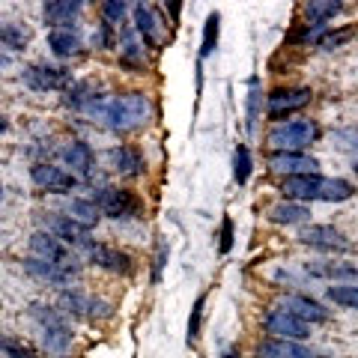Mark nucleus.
Listing matches in <instances>:
<instances>
[{"instance_id": "f257e3e1", "label": "nucleus", "mask_w": 358, "mask_h": 358, "mask_svg": "<svg viewBox=\"0 0 358 358\" xmlns=\"http://www.w3.org/2000/svg\"><path fill=\"white\" fill-rule=\"evenodd\" d=\"M278 192L289 203H343L355 194V185L338 176L305 173V176H284Z\"/></svg>"}, {"instance_id": "f03ea898", "label": "nucleus", "mask_w": 358, "mask_h": 358, "mask_svg": "<svg viewBox=\"0 0 358 358\" xmlns=\"http://www.w3.org/2000/svg\"><path fill=\"white\" fill-rule=\"evenodd\" d=\"M99 117H102L108 131H114V134H131V131L143 129L152 120V99L147 93H141V90H129V93H120L114 99H105V105H102V110H99Z\"/></svg>"}, {"instance_id": "7ed1b4c3", "label": "nucleus", "mask_w": 358, "mask_h": 358, "mask_svg": "<svg viewBox=\"0 0 358 358\" xmlns=\"http://www.w3.org/2000/svg\"><path fill=\"white\" fill-rule=\"evenodd\" d=\"M30 320L36 322V329L42 334V343L51 355H66L72 350V326H69V317L57 308V305H48V301H33L30 305Z\"/></svg>"}, {"instance_id": "20e7f679", "label": "nucleus", "mask_w": 358, "mask_h": 358, "mask_svg": "<svg viewBox=\"0 0 358 358\" xmlns=\"http://www.w3.org/2000/svg\"><path fill=\"white\" fill-rule=\"evenodd\" d=\"M317 138L320 126L313 120H287L266 134V143L272 152H305L310 143H317Z\"/></svg>"}, {"instance_id": "39448f33", "label": "nucleus", "mask_w": 358, "mask_h": 358, "mask_svg": "<svg viewBox=\"0 0 358 358\" xmlns=\"http://www.w3.org/2000/svg\"><path fill=\"white\" fill-rule=\"evenodd\" d=\"M93 203L99 206V212H102V218L131 221V218H141L143 215L141 197L134 194V192H129V188H120V185H102V188H96Z\"/></svg>"}, {"instance_id": "423d86ee", "label": "nucleus", "mask_w": 358, "mask_h": 358, "mask_svg": "<svg viewBox=\"0 0 358 358\" xmlns=\"http://www.w3.org/2000/svg\"><path fill=\"white\" fill-rule=\"evenodd\" d=\"M313 99V90L310 87H278L266 96V120L281 126L293 114L305 110Z\"/></svg>"}, {"instance_id": "0eeeda50", "label": "nucleus", "mask_w": 358, "mask_h": 358, "mask_svg": "<svg viewBox=\"0 0 358 358\" xmlns=\"http://www.w3.org/2000/svg\"><path fill=\"white\" fill-rule=\"evenodd\" d=\"M21 81H24L33 93H54V90H69L75 84L72 72L66 69V66H57V63H30L24 72H21Z\"/></svg>"}, {"instance_id": "6e6552de", "label": "nucleus", "mask_w": 358, "mask_h": 358, "mask_svg": "<svg viewBox=\"0 0 358 358\" xmlns=\"http://www.w3.org/2000/svg\"><path fill=\"white\" fill-rule=\"evenodd\" d=\"M42 230H48L51 236H57L66 248H81L87 251L90 245H93V233L84 224H78L75 218H69L66 212H45L42 215Z\"/></svg>"}, {"instance_id": "1a4fd4ad", "label": "nucleus", "mask_w": 358, "mask_h": 358, "mask_svg": "<svg viewBox=\"0 0 358 358\" xmlns=\"http://www.w3.org/2000/svg\"><path fill=\"white\" fill-rule=\"evenodd\" d=\"M66 317H75V320H110L114 317V308L108 301L96 299V296H87L81 289H63L60 293V305H57Z\"/></svg>"}, {"instance_id": "9d476101", "label": "nucleus", "mask_w": 358, "mask_h": 358, "mask_svg": "<svg viewBox=\"0 0 358 358\" xmlns=\"http://www.w3.org/2000/svg\"><path fill=\"white\" fill-rule=\"evenodd\" d=\"M299 242L305 245V248L326 251V254H350L355 248V245L346 239V233L331 227V224H308V227H301Z\"/></svg>"}, {"instance_id": "9b49d317", "label": "nucleus", "mask_w": 358, "mask_h": 358, "mask_svg": "<svg viewBox=\"0 0 358 358\" xmlns=\"http://www.w3.org/2000/svg\"><path fill=\"white\" fill-rule=\"evenodd\" d=\"M30 248V257H36V260H45V263H57V266H66V268H78L81 272V263H78V257L72 254V248H66V245L51 236L48 230H36L27 242Z\"/></svg>"}, {"instance_id": "f8f14e48", "label": "nucleus", "mask_w": 358, "mask_h": 358, "mask_svg": "<svg viewBox=\"0 0 358 358\" xmlns=\"http://www.w3.org/2000/svg\"><path fill=\"white\" fill-rule=\"evenodd\" d=\"M30 179H33V185L42 188V192H48V194H69L78 188V176H72V171H66L60 164H51V162L33 164Z\"/></svg>"}, {"instance_id": "ddd939ff", "label": "nucleus", "mask_w": 358, "mask_h": 358, "mask_svg": "<svg viewBox=\"0 0 358 358\" xmlns=\"http://www.w3.org/2000/svg\"><path fill=\"white\" fill-rule=\"evenodd\" d=\"M87 254V260L99 266L102 272H110V275H131L134 272V260H131V254L129 251H120L114 248V245H102V242H93L90 248L84 251Z\"/></svg>"}, {"instance_id": "4468645a", "label": "nucleus", "mask_w": 358, "mask_h": 358, "mask_svg": "<svg viewBox=\"0 0 358 358\" xmlns=\"http://www.w3.org/2000/svg\"><path fill=\"white\" fill-rule=\"evenodd\" d=\"M263 329H266L268 338H278V341H296V343H301V341L310 338V326H308V322L289 317V313L278 310V308L268 310L263 317Z\"/></svg>"}, {"instance_id": "2eb2a0df", "label": "nucleus", "mask_w": 358, "mask_h": 358, "mask_svg": "<svg viewBox=\"0 0 358 358\" xmlns=\"http://www.w3.org/2000/svg\"><path fill=\"white\" fill-rule=\"evenodd\" d=\"M278 310L289 313V317H296L301 322H308V326H317V322H329L331 310L326 305H320L317 299L310 296H301V293H287L281 299V305H278Z\"/></svg>"}, {"instance_id": "dca6fc26", "label": "nucleus", "mask_w": 358, "mask_h": 358, "mask_svg": "<svg viewBox=\"0 0 358 358\" xmlns=\"http://www.w3.org/2000/svg\"><path fill=\"white\" fill-rule=\"evenodd\" d=\"M268 171L281 176H305L320 173V162L308 152H268Z\"/></svg>"}, {"instance_id": "f3484780", "label": "nucleus", "mask_w": 358, "mask_h": 358, "mask_svg": "<svg viewBox=\"0 0 358 358\" xmlns=\"http://www.w3.org/2000/svg\"><path fill=\"white\" fill-rule=\"evenodd\" d=\"M305 275L320 278V281H331V284H350V281H358V266L343 260H310L305 263Z\"/></svg>"}, {"instance_id": "a211bd4d", "label": "nucleus", "mask_w": 358, "mask_h": 358, "mask_svg": "<svg viewBox=\"0 0 358 358\" xmlns=\"http://www.w3.org/2000/svg\"><path fill=\"white\" fill-rule=\"evenodd\" d=\"M48 51L57 60H72L84 54V36L78 27H57L48 30Z\"/></svg>"}, {"instance_id": "6ab92c4d", "label": "nucleus", "mask_w": 358, "mask_h": 358, "mask_svg": "<svg viewBox=\"0 0 358 358\" xmlns=\"http://www.w3.org/2000/svg\"><path fill=\"white\" fill-rule=\"evenodd\" d=\"M21 266H24V272L30 278H36V281H42V284H51V287L69 284L72 278L78 275V268H66V266H57V263H45V260H36V257H24Z\"/></svg>"}, {"instance_id": "aec40b11", "label": "nucleus", "mask_w": 358, "mask_h": 358, "mask_svg": "<svg viewBox=\"0 0 358 358\" xmlns=\"http://www.w3.org/2000/svg\"><path fill=\"white\" fill-rule=\"evenodd\" d=\"M254 358H320L317 352L305 343L296 341H278V338H263L257 343Z\"/></svg>"}, {"instance_id": "412c9836", "label": "nucleus", "mask_w": 358, "mask_h": 358, "mask_svg": "<svg viewBox=\"0 0 358 358\" xmlns=\"http://www.w3.org/2000/svg\"><path fill=\"white\" fill-rule=\"evenodd\" d=\"M108 159H110V167L126 179H134V176H141L143 171H147L143 152L138 147H131V143H120V147H114L108 152Z\"/></svg>"}, {"instance_id": "4be33fe9", "label": "nucleus", "mask_w": 358, "mask_h": 358, "mask_svg": "<svg viewBox=\"0 0 358 358\" xmlns=\"http://www.w3.org/2000/svg\"><path fill=\"white\" fill-rule=\"evenodd\" d=\"M63 102H66V108H72V110H96L99 114L102 105H105V99L96 93L93 81H75L69 90H66Z\"/></svg>"}, {"instance_id": "5701e85b", "label": "nucleus", "mask_w": 358, "mask_h": 358, "mask_svg": "<svg viewBox=\"0 0 358 358\" xmlns=\"http://www.w3.org/2000/svg\"><path fill=\"white\" fill-rule=\"evenodd\" d=\"M131 21H134V33H138L150 48H159L162 45V30H159V18H155L152 6H147V3L131 6Z\"/></svg>"}, {"instance_id": "b1692460", "label": "nucleus", "mask_w": 358, "mask_h": 358, "mask_svg": "<svg viewBox=\"0 0 358 358\" xmlns=\"http://www.w3.org/2000/svg\"><path fill=\"white\" fill-rule=\"evenodd\" d=\"M63 162L72 167V176H90L96 171V152L87 141H72L63 150Z\"/></svg>"}, {"instance_id": "393cba45", "label": "nucleus", "mask_w": 358, "mask_h": 358, "mask_svg": "<svg viewBox=\"0 0 358 358\" xmlns=\"http://www.w3.org/2000/svg\"><path fill=\"white\" fill-rule=\"evenodd\" d=\"M81 3L78 0H51V3L42 6V18L45 24H51V30L57 27H72V21L81 15Z\"/></svg>"}, {"instance_id": "a878e982", "label": "nucleus", "mask_w": 358, "mask_h": 358, "mask_svg": "<svg viewBox=\"0 0 358 358\" xmlns=\"http://www.w3.org/2000/svg\"><path fill=\"white\" fill-rule=\"evenodd\" d=\"M268 221L272 224H287V227H293V224H305L310 221V209L305 203H289V200H281V203H275L268 209Z\"/></svg>"}, {"instance_id": "bb28decb", "label": "nucleus", "mask_w": 358, "mask_h": 358, "mask_svg": "<svg viewBox=\"0 0 358 358\" xmlns=\"http://www.w3.org/2000/svg\"><path fill=\"white\" fill-rule=\"evenodd\" d=\"M30 36H33V33L24 24H18V21H0V48L15 51V54L27 51Z\"/></svg>"}, {"instance_id": "cd10ccee", "label": "nucleus", "mask_w": 358, "mask_h": 358, "mask_svg": "<svg viewBox=\"0 0 358 358\" xmlns=\"http://www.w3.org/2000/svg\"><path fill=\"white\" fill-rule=\"evenodd\" d=\"M0 358H42L27 341L15 338V334L0 331Z\"/></svg>"}, {"instance_id": "c85d7f7f", "label": "nucleus", "mask_w": 358, "mask_h": 358, "mask_svg": "<svg viewBox=\"0 0 358 358\" xmlns=\"http://www.w3.org/2000/svg\"><path fill=\"white\" fill-rule=\"evenodd\" d=\"M69 218H75L78 224H84V227H93V224L102 221V212H99V206L93 203V197L84 200V197H75L69 203V212H66Z\"/></svg>"}, {"instance_id": "c756f323", "label": "nucleus", "mask_w": 358, "mask_h": 358, "mask_svg": "<svg viewBox=\"0 0 358 358\" xmlns=\"http://www.w3.org/2000/svg\"><path fill=\"white\" fill-rule=\"evenodd\" d=\"M218 33H221V15L212 13L203 24V42H200V60H206L218 48Z\"/></svg>"}, {"instance_id": "7c9ffc66", "label": "nucleus", "mask_w": 358, "mask_h": 358, "mask_svg": "<svg viewBox=\"0 0 358 358\" xmlns=\"http://www.w3.org/2000/svg\"><path fill=\"white\" fill-rule=\"evenodd\" d=\"M341 13H343V3H320V0L305 3V15H308L310 24H326V21H331Z\"/></svg>"}, {"instance_id": "2f4dec72", "label": "nucleus", "mask_w": 358, "mask_h": 358, "mask_svg": "<svg viewBox=\"0 0 358 358\" xmlns=\"http://www.w3.org/2000/svg\"><path fill=\"white\" fill-rule=\"evenodd\" d=\"M251 171H254L251 150H248V143H239L236 152H233V179H236L239 185H245L251 179Z\"/></svg>"}, {"instance_id": "473e14b6", "label": "nucleus", "mask_w": 358, "mask_h": 358, "mask_svg": "<svg viewBox=\"0 0 358 358\" xmlns=\"http://www.w3.org/2000/svg\"><path fill=\"white\" fill-rule=\"evenodd\" d=\"M329 301L341 308H350V310H358V284H334L326 289Z\"/></svg>"}, {"instance_id": "72a5a7b5", "label": "nucleus", "mask_w": 358, "mask_h": 358, "mask_svg": "<svg viewBox=\"0 0 358 358\" xmlns=\"http://www.w3.org/2000/svg\"><path fill=\"white\" fill-rule=\"evenodd\" d=\"M203 305H206V296H197L194 308H192V317H188V346H194L200 341V329H203Z\"/></svg>"}, {"instance_id": "f704fd0d", "label": "nucleus", "mask_w": 358, "mask_h": 358, "mask_svg": "<svg viewBox=\"0 0 358 358\" xmlns=\"http://www.w3.org/2000/svg\"><path fill=\"white\" fill-rule=\"evenodd\" d=\"M331 141H334V147L343 152H358V129H334Z\"/></svg>"}, {"instance_id": "c9c22d12", "label": "nucleus", "mask_w": 358, "mask_h": 358, "mask_svg": "<svg viewBox=\"0 0 358 358\" xmlns=\"http://www.w3.org/2000/svg\"><path fill=\"white\" fill-rule=\"evenodd\" d=\"M129 15V6L122 0H105L102 3V21H108L110 27L114 24H122V18Z\"/></svg>"}, {"instance_id": "e433bc0d", "label": "nucleus", "mask_w": 358, "mask_h": 358, "mask_svg": "<svg viewBox=\"0 0 358 358\" xmlns=\"http://www.w3.org/2000/svg\"><path fill=\"white\" fill-rule=\"evenodd\" d=\"M260 102H263V93H260V81H251V90H248V129L254 131L257 120H260Z\"/></svg>"}, {"instance_id": "4c0bfd02", "label": "nucleus", "mask_w": 358, "mask_h": 358, "mask_svg": "<svg viewBox=\"0 0 358 358\" xmlns=\"http://www.w3.org/2000/svg\"><path fill=\"white\" fill-rule=\"evenodd\" d=\"M230 248H233V218L224 215L221 233H218V251H221V254H230Z\"/></svg>"}, {"instance_id": "58836bf2", "label": "nucleus", "mask_w": 358, "mask_h": 358, "mask_svg": "<svg viewBox=\"0 0 358 358\" xmlns=\"http://www.w3.org/2000/svg\"><path fill=\"white\" fill-rule=\"evenodd\" d=\"M350 36H352V30H341V33H322V36H320V48H326V51H331V48H341L343 42H350Z\"/></svg>"}, {"instance_id": "ea45409f", "label": "nucleus", "mask_w": 358, "mask_h": 358, "mask_svg": "<svg viewBox=\"0 0 358 358\" xmlns=\"http://www.w3.org/2000/svg\"><path fill=\"white\" fill-rule=\"evenodd\" d=\"M93 45L96 48H110V45H114V27L108 24V21H102V24H99V30L93 33Z\"/></svg>"}, {"instance_id": "a19ab883", "label": "nucleus", "mask_w": 358, "mask_h": 358, "mask_svg": "<svg viewBox=\"0 0 358 358\" xmlns=\"http://www.w3.org/2000/svg\"><path fill=\"white\" fill-rule=\"evenodd\" d=\"M164 260H167V245L162 242V245H159V254H155V263H152V281H159V278H162Z\"/></svg>"}, {"instance_id": "79ce46f5", "label": "nucleus", "mask_w": 358, "mask_h": 358, "mask_svg": "<svg viewBox=\"0 0 358 358\" xmlns=\"http://www.w3.org/2000/svg\"><path fill=\"white\" fill-rule=\"evenodd\" d=\"M218 358H242V355H239V350H236V346H230V350H224Z\"/></svg>"}, {"instance_id": "37998d69", "label": "nucleus", "mask_w": 358, "mask_h": 358, "mask_svg": "<svg viewBox=\"0 0 358 358\" xmlns=\"http://www.w3.org/2000/svg\"><path fill=\"white\" fill-rule=\"evenodd\" d=\"M9 131V120L3 117V114H0V134H6Z\"/></svg>"}, {"instance_id": "c03bdc74", "label": "nucleus", "mask_w": 358, "mask_h": 358, "mask_svg": "<svg viewBox=\"0 0 358 358\" xmlns=\"http://www.w3.org/2000/svg\"><path fill=\"white\" fill-rule=\"evenodd\" d=\"M179 9H182V6H179V3H171V6H167V13H171V15L176 18V15H179Z\"/></svg>"}, {"instance_id": "a18cd8bd", "label": "nucleus", "mask_w": 358, "mask_h": 358, "mask_svg": "<svg viewBox=\"0 0 358 358\" xmlns=\"http://www.w3.org/2000/svg\"><path fill=\"white\" fill-rule=\"evenodd\" d=\"M3 66H9V57H6L3 51H0V69H3Z\"/></svg>"}, {"instance_id": "49530a36", "label": "nucleus", "mask_w": 358, "mask_h": 358, "mask_svg": "<svg viewBox=\"0 0 358 358\" xmlns=\"http://www.w3.org/2000/svg\"><path fill=\"white\" fill-rule=\"evenodd\" d=\"M3 194H6V192H3V182H0V203H3Z\"/></svg>"}, {"instance_id": "de8ad7c7", "label": "nucleus", "mask_w": 358, "mask_h": 358, "mask_svg": "<svg viewBox=\"0 0 358 358\" xmlns=\"http://www.w3.org/2000/svg\"><path fill=\"white\" fill-rule=\"evenodd\" d=\"M355 173H358V162H355Z\"/></svg>"}]
</instances>
